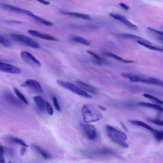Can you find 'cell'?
<instances>
[{
  "label": "cell",
  "mask_w": 163,
  "mask_h": 163,
  "mask_svg": "<svg viewBox=\"0 0 163 163\" xmlns=\"http://www.w3.org/2000/svg\"><path fill=\"white\" fill-rule=\"evenodd\" d=\"M106 130L109 137L115 144L124 148L129 147L128 144L125 142L128 136L125 132L109 125L106 126Z\"/></svg>",
  "instance_id": "obj_1"
},
{
  "label": "cell",
  "mask_w": 163,
  "mask_h": 163,
  "mask_svg": "<svg viewBox=\"0 0 163 163\" xmlns=\"http://www.w3.org/2000/svg\"><path fill=\"white\" fill-rule=\"evenodd\" d=\"M81 112L84 121L86 123L98 121L103 117L101 112L89 104L83 105L81 109Z\"/></svg>",
  "instance_id": "obj_2"
},
{
  "label": "cell",
  "mask_w": 163,
  "mask_h": 163,
  "mask_svg": "<svg viewBox=\"0 0 163 163\" xmlns=\"http://www.w3.org/2000/svg\"><path fill=\"white\" fill-rule=\"evenodd\" d=\"M121 76L123 77L128 78L133 82L141 83L144 84L163 86V82L160 80L153 78L146 77L128 73H123Z\"/></svg>",
  "instance_id": "obj_3"
},
{
  "label": "cell",
  "mask_w": 163,
  "mask_h": 163,
  "mask_svg": "<svg viewBox=\"0 0 163 163\" xmlns=\"http://www.w3.org/2000/svg\"><path fill=\"white\" fill-rule=\"evenodd\" d=\"M10 37L13 41L33 49H38L40 48L37 43L26 36L12 33L10 35Z\"/></svg>",
  "instance_id": "obj_4"
},
{
  "label": "cell",
  "mask_w": 163,
  "mask_h": 163,
  "mask_svg": "<svg viewBox=\"0 0 163 163\" xmlns=\"http://www.w3.org/2000/svg\"><path fill=\"white\" fill-rule=\"evenodd\" d=\"M56 83L61 87L69 90L74 94L82 97L88 99L92 98V96L90 95L71 83L58 80L56 81Z\"/></svg>",
  "instance_id": "obj_5"
},
{
  "label": "cell",
  "mask_w": 163,
  "mask_h": 163,
  "mask_svg": "<svg viewBox=\"0 0 163 163\" xmlns=\"http://www.w3.org/2000/svg\"><path fill=\"white\" fill-rule=\"evenodd\" d=\"M20 55L22 59L28 64L39 66L42 65L40 62L31 53L27 51H23L21 53Z\"/></svg>",
  "instance_id": "obj_6"
},
{
  "label": "cell",
  "mask_w": 163,
  "mask_h": 163,
  "mask_svg": "<svg viewBox=\"0 0 163 163\" xmlns=\"http://www.w3.org/2000/svg\"><path fill=\"white\" fill-rule=\"evenodd\" d=\"M23 87H28L39 93H42L43 89L40 83L34 79H28L21 85Z\"/></svg>",
  "instance_id": "obj_7"
},
{
  "label": "cell",
  "mask_w": 163,
  "mask_h": 163,
  "mask_svg": "<svg viewBox=\"0 0 163 163\" xmlns=\"http://www.w3.org/2000/svg\"><path fill=\"white\" fill-rule=\"evenodd\" d=\"M0 8L6 10L22 13V14H25L28 16L33 13L32 12L28 10L16 7V6L4 4V3H0Z\"/></svg>",
  "instance_id": "obj_8"
},
{
  "label": "cell",
  "mask_w": 163,
  "mask_h": 163,
  "mask_svg": "<svg viewBox=\"0 0 163 163\" xmlns=\"http://www.w3.org/2000/svg\"><path fill=\"white\" fill-rule=\"evenodd\" d=\"M0 71L15 74H20L21 72V70L15 66L1 62L0 63Z\"/></svg>",
  "instance_id": "obj_9"
},
{
  "label": "cell",
  "mask_w": 163,
  "mask_h": 163,
  "mask_svg": "<svg viewBox=\"0 0 163 163\" xmlns=\"http://www.w3.org/2000/svg\"><path fill=\"white\" fill-rule=\"evenodd\" d=\"M129 121L133 125L141 126V127L146 128L150 131L153 135L155 138L157 137L161 132V130H157L146 123L141 121L137 120H131Z\"/></svg>",
  "instance_id": "obj_10"
},
{
  "label": "cell",
  "mask_w": 163,
  "mask_h": 163,
  "mask_svg": "<svg viewBox=\"0 0 163 163\" xmlns=\"http://www.w3.org/2000/svg\"><path fill=\"white\" fill-rule=\"evenodd\" d=\"M110 15L115 19L123 23L129 28L135 31L138 30V27L137 26L130 22L123 15L112 13H111Z\"/></svg>",
  "instance_id": "obj_11"
},
{
  "label": "cell",
  "mask_w": 163,
  "mask_h": 163,
  "mask_svg": "<svg viewBox=\"0 0 163 163\" xmlns=\"http://www.w3.org/2000/svg\"><path fill=\"white\" fill-rule=\"evenodd\" d=\"M29 34L34 37L49 41H56L58 40L53 36L46 34H43L37 31L31 29L28 30Z\"/></svg>",
  "instance_id": "obj_12"
},
{
  "label": "cell",
  "mask_w": 163,
  "mask_h": 163,
  "mask_svg": "<svg viewBox=\"0 0 163 163\" xmlns=\"http://www.w3.org/2000/svg\"><path fill=\"white\" fill-rule=\"evenodd\" d=\"M86 135L90 140H93L96 136V130L95 126L92 125L85 124L83 125Z\"/></svg>",
  "instance_id": "obj_13"
},
{
  "label": "cell",
  "mask_w": 163,
  "mask_h": 163,
  "mask_svg": "<svg viewBox=\"0 0 163 163\" xmlns=\"http://www.w3.org/2000/svg\"><path fill=\"white\" fill-rule=\"evenodd\" d=\"M3 97L5 100L17 107H21L22 106V102L15 97L11 93H4L3 94Z\"/></svg>",
  "instance_id": "obj_14"
},
{
  "label": "cell",
  "mask_w": 163,
  "mask_h": 163,
  "mask_svg": "<svg viewBox=\"0 0 163 163\" xmlns=\"http://www.w3.org/2000/svg\"><path fill=\"white\" fill-rule=\"evenodd\" d=\"M118 35L122 38L136 40L137 41H139L146 43L148 44H152V43L147 40L144 39L140 36L126 33H119Z\"/></svg>",
  "instance_id": "obj_15"
},
{
  "label": "cell",
  "mask_w": 163,
  "mask_h": 163,
  "mask_svg": "<svg viewBox=\"0 0 163 163\" xmlns=\"http://www.w3.org/2000/svg\"><path fill=\"white\" fill-rule=\"evenodd\" d=\"M76 84L79 88L82 89H84L85 90L92 94H97L98 91L97 89L84 82L81 81H78L76 82Z\"/></svg>",
  "instance_id": "obj_16"
},
{
  "label": "cell",
  "mask_w": 163,
  "mask_h": 163,
  "mask_svg": "<svg viewBox=\"0 0 163 163\" xmlns=\"http://www.w3.org/2000/svg\"><path fill=\"white\" fill-rule=\"evenodd\" d=\"M4 140L6 142L10 144H16L21 145L26 148L28 147V145L26 144L25 142L21 139L12 136H6Z\"/></svg>",
  "instance_id": "obj_17"
},
{
  "label": "cell",
  "mask_w": 163,
  "mask_h": 163,
  "mask_svg": "<svg viewBox=\"0 0 163 163\" xmlns=\"http://www.w3.org/2000/svg\"><path fill=\"white\" fill-rule=\"evenodd\" d=\"M60 13L65 15L74 17L90 21L92 19V18L89 15L78 12L62 11L60 12Z\"/></svg>",
  "instance_id": "obj_18"
},
{
  "label": "cell",
  "mask_w": 163,
  "mask_h": 163,
  "mask_svg": "<svg viewBox=\"0 0 163 163\" xmlns=\"http://www.w3.org/2000/svg\"><path fill=\"white\" fill-rule=\"evenodd\" d=\"M32 147L44 159H48L52 158V155L49 153L45 151L44 149L39 147V146L35 145H32Z\"/></svg>",
  "instance_id": "obj_19"
},
{
  "label": "cell",
  "mask_w": 163,
  "mask_h": 163,
  "mask_svg": "<svg viewBox=\"0 0 163 163\" xmlns=\"http://www.w3.org/2000/svg\"><path fill=\"white\" fill-rule=\"evenodd\" d=\"M138 105L142 106V107L151 108L158 111L161 112L163 111V108L161 106L157 105L151 103L141 102L138 103Z\"/></svg>",
  "instance_id": "obj_20"
},
{
  "label": "cell",
  "mask_w": 163,
  "mask_h": 163,
  "mask_svg": "<svg viewBox=\"0 0 163 163\" xmlns=\"http://www.w3.org/2000/svg\"><path fill=\"white\" fill-rule=\"evenodd\" d=\"M34 101L38 108L41 111H44L45 108V102L40 96H34Z\"/></svg>",
  "instance_id": "obj_21"
},
{
  "label": "cell",
  "mask_w": 163,
  "mask_h": 163,
  "mask_svg": "<svg viewBox=\"0 0 163 163\" xmlns=\"http://www.w3.org/2000/svg\"><path fill=\"white\" fill-rule=\"evenodd\" d=\"M71 40L86 46H89L90 43L84 38L79 36H74L71 38Z\"/></svg>",
  "instance_id": "obj_22"
},
{
  "label": "cell",
  "mask_w": 163,
  "mask_h": 163,
  "mask_svg": "<svg viewBox=\"0 0 163 163\" xmlns=\"http://www.w3.org/2000/svg\"><path fill=\"white\" fill-rule=\"evenodd\" d=\"M105 55L114 58L117 60L125 63H132L134 62L135 61L133 60H125L119 56L113 53L108 52H105L104 53Z\"/></svg>",
  "instance_id": "obj_23"
},
{
  "label": "cell",
  "mask_w": 163,
  "mask_h": 163,
  "mask_svg": "<svg viewBox=\"0 0 163 163\" xmlns=\"http://www.w3.org/2000/svg\"><path fill=\"white\" fill-rule=\"evenodd\" d=\"M32 18L35 20L36 21L42 23V24H44L46 26H51L53 25V23L51 22L46 21L44 19H43L39 17L38 16H36L32 13L29 15Z\"/></svg>",
  "instance_id": "obj_24"
},
{
  "label": "cell",
  "mask_w": 163,
  "mask_h": 163,
  "mask_svg": "<svg viewBox=\"0 0 163 163\" xmlns=\"http://www.w3.org/2000/svg\"><path fill=\"white\" fill-rule=\"evenodd\" d=\"M87 53L89 54L92 56L93 57H94L95 58V60L96 61L98 62L100 65H102L103 64H104V63H106V61L105 60H103L102 59L100 56H99L97 54H96V53L94 52L91 51H86Z\"/></svg>",
  "instance_id": "obj_25"
},
{
  "label": "cell",
  "mask_w": 163,
  "mask_h": 163,
  "mask_svg": "<svg viewBox=\"0 0 163 163\" xmlns=\"http://www.w3.org/2000/svg\"><path fill=\"white\" fill-rule=\"evenodd\" d=\"M14 91L16 95L26 105L28 104V102L27 99L17 88L15 87L14 88Z\"/></svg>",
  "instance_id": "obj_26"
},
{
  "label": "cell",
  "mask_w": 163,
  "mask_h": 163,
  "mask_svg": "<svg viewBox=\"0 0 163 163\" xmlns=\"http://www.w3.org/2000/svg\"><path fill=\"white\" fill-rule=\"evenodd\" d=\"M137 42L139 44L145 46L146 48H148L150 49L153 50L154 51H163L162 49L160 48L157 47H155V46H152L150 45L149 44H146V43L139 42L137 41Z\"/></svg>",
  "instance_id": "obj_27"
},
{
  "label": "cell",
  "mask_w": 163,
  "mask_h": 163,
  "mask_svg": "<svg viewBox=\"0 0 163 163\" xmlns=\"http://www.w3.org/2000/svg\"><path fill=\"white\" fill-rule=\"evenodd\" d=\"M143 96H144L145 98L152 100L157 103L159 104H163V101H162L157 98H156L154 96L147 94H143Z\"/></svg>",
  "instance_id": "obj_28"
},
{
  "label": "cell",
  "mask_w": 163,
  "mask_h": 163,
  "mask_svg": "<svg viewBox=\"0 0 163 163\" xmlns=\"http://www.w3.org/2000/svg\"><path fill=\"white\" fill-rule=\"evenodd\" d=\"M0 44L6 47H8L11 45V43L4 36L0 35Z\"/></svg>",
  "instance_id": "obj_29"
},
{
  "label": "cell",
  "mask_w": 163,
  "mask_h": 163,
  "mask_svg": "<svg viewBox=\"0 0 163 163\" xmlns=\"http://www.w3.org/2000/svg\"><path fill=\"white\" fill-rule=\"evenodd\" d=\"M148 121L156 125L162 126L163 125V121L160 120L149 118L148 119Z\"/></svg>",
  "instance_id": "obj_30"
},
{
  "label": "cell",
  "mask_w": 163,
  "mask_h": 163,
  "mask_svg": "<svg viewBox=\"0 0 163 163\" xmlns=\"http://www.w3.org/2000/svg\"><path fill=\"white\" fill-rule=\"evenodd\" d=\"M45 107L49 115L52 116L54 113V111L51 106L47 102H45Z\"/></svg>",
  "instance_id": "obj_31"
},
{
  "label": "cell",
  "mask_w": 163,
  "mask_h": 163,
  "mask_svg": "<svg viewBox=\"0 0 163 163\" xmlns=\"http://www.w3.org/2000/svg\"><path fill=\"white\" fill-rule=\"evenodd\" d=\"M53 103L54 104L56 110L58 112H60L61 111V108L58 104V101L57 98L55 96H53Z\"/></svg>",
  "instance_id": "obj_32"
},
{
  "label": "cell",
  "mask_w": 163,
  "mask_h": 163,
  "mask_svg": "<svg viewBox=\"0 0 163 163\" xmlns=\"http://www.w3.org/2000/svg\"><path fill=\"white\" fill-rule=\"evenodd\" d=\"M148 29L149 30H150V31H151L156 33L157 34L160 35H163V32L162 31H157V30H155L149 27L148 28Z\"/></svg>",
  "instance_id": "obj_33"
},
{
  "label": "cell",
  "mask_w": 163,
  "mask_h": 163,
  "mask_svg": "<svg viewBox=\"0 0 163 163\" xmlns=\"http://www.w3.org/2000/svg\"><path fill=\"white\" fill-rule=\"evenodd\" d=\"M119 5L120 6H121L122 8L126 10H128L129 9V6L128 5L124 4V3H119Z\"/></svg>",
  "instance_id": "obj_34"
},
{
  "label": "cell",
  "mask_w": 163,
  "mask_h": 163,
  "mask_svg": "<svg viewBox=\"0 0 163 163\" xmlns=\"http://www.w3.org/2000/svg\"><path fill=\"white\" fill-rule=\"evenodd\" d=\"M37 1L45 5H48L50 4V3L49 2L45 1H43V0H39V1Z\"/></svg>",
  "instance_id": "obj_35"
},
{
  "label": "cell",
  "mask_w": 163,
  "mask_h": 163,
  "mask_svg": "<svg viewBox=\"0 0 163 163\" xmlns=\"http://www.w3.org/2000/svg\"><path fill=\"white\" fill-rule=\"evenodd\" d=\"M26 147H23L21 149L20 151V155H21L22 156H24L26 151Z\"/></svg>",
  "instance_id": "obj_36"
},
{
  "label": "cell",
  "mask_w": 163,
  "mask_h": 163,
  "mask_svg": "<svg viewBox=\"0 0 163 163\" xmlns=\"http://www.w3.org/2000/svg\"><path fill=\"white\" fill-rule=\"evenodd\" d=\"M4 148L3 146L0 145V156H4Z\"/></svg>",
  "instance_id": "obj_37"
},
{
  "label": "cell",
  "mask_w": 163,
  "mask_h": 163,
  "mask_svg": "<svg viewBox=\"0 0 163 163\" xmlns=\"http://www.w3.org/2000/svg\"><path fill=\"white\" fill-rule=\"evenodd\" d=\"M0 163H6L4 156H0Z\"/></svg>",
  "instance_id": "obj_38"
},
{
  "label": "cell",
  "mask_w": 163,
  "mask_h": 163,
  "mask_svg": "<svg viewBox=\"0 0 163 163\" xmlns=\"http://www.w3.org/2000/svg\"><path fill=\"white\" fill-rule=\"evenodd\" d=\"M8 22L10 23H15V24H21V22L15 21H9Z\"/></svg>",
  "instance_id": "obj_39"
},
{
  "label": "cell",
  "mask_w": 163,
  "mask_h": 163,
  "mask_svg": "<svg viewBox=\"0 0 163 163\" xmlns=\"http://www.w3.org/2000/svg\"><path fill=\"white\" fill-rule=\"evenodd\" d=\"M99 107L102 110H105V108L103 107H102V106H99Z\"/></svg>",
  "instance_id": "obj_40"
},
{
  "label": "cell",
  "mask_w": 163,
  "mask_h": 163,
  "mask_svg": "<svg viewBox=\"0 0 163 163\" xmlns=\"http://www.w3.org/2000/svg\"><path fill=\"white\" fill-rule=\"evenodd\" d=\"M8 163H12V162L11 161H9Z\"/></svg>",
  "instance_id": "obj_41"
},
{
  "label": "cell",
  "mask_w": 163,
  "mask_h": 163,
  "mask_svg": "<svg viewBox=\"0 0 163 163\" xmlns=\"http://www.w3.org/2000/svg\"><path fill=\"white\" fill-rule=\"evenodd\" d=\"M1 61H0V63H1Z\"/></svg>",
  "instance_id": "obj_42"
}]
</instances>
